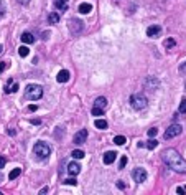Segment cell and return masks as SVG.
<instances>
[{
	"label": "cell",
	"mask_w": 186,
	"mask_h": 195,
	"mask_svg": "<svg viewBox=\"0 0 186 195\" xmlns=\"http://www.w3.org/2000/svg\"><path fill=\"white\" fill-rule=\"evenodd\" d=\"M161 159H163V162L171 170L180 172V174H186V160L175 149H165V151L161 152Z\"/></svg>",
	"instance_id": "6da1fadb"
},
{
	"label": "cell",
	"mask_w": 186,
	"mask_h": 195,
	"mask_svg": "<svg viewBox=\"0 0 186 195\" xmlns=\"http://www.w3.org/2000/svg\"><path fill=\"white\" fill-rule=\"evenodd\" d=\"M43 96V88L40 84H26L25 88V98L30 101H38Z\"/></svg>",
	"instance_id": "7a4b0ae2"
},
{
	"label": "cell",
	"mask_w": 186,
	"mask_h": 195,
	"mask_svg": "<svg viewBox=\"0 0 186 195\" xmlns=\"http://www.w3.org/2000/svg\"><path fill=\"white\" fill-rule=\"evenodd\" d=\"M147 98L143 94H140V93H137V94H132L130 96V106L133 109H137V111H142V109L147 108Z\"/></svg>",
	"instance_id": "3957f363"
},
{
	"label": "cell",
	"mask_w": 186,
	"mask_h": 195,
	"mask_svg": "<svg viewBox=\"0 0 186 195\" xmlns=\"http://www.w3.org/2000/svg\"><path fill=\"white\" fill-rule=\"evenodd\" d=\"M33 152L40 159H48V156L51 154V149H50V145L44 144V142H36L33 145Z\"/></svg>",
	"instance_id": "277c9868"
},
{
	"label": "cell",
	"mask_w": 186,
	"mask_h": 195,
	"mask_svg": "<svg viewBox=\"0 0 186 195\" xmlns=\"http://www.w3.org/2000/svg\"><path fill=\"white\" fill-rule=\"evenodd\" d=\"M68 25H69V30H71L72 35H79L81 31H82V28H84V22L79 20V18H71Z\"/></svg>",
	"instance_id": "5b68a950"
},
{
	"label": "cell",
	"mask_w": 186,
	"mask_h": 195,
	"mask_svg": "<svg viewBox=\"0 0 186 195\" xmlns=\"http://www.w3.org/2000/svg\"><path fill=\"white\" fill-rule=\"evenodd\" d=\"M181 131H183V127H181L180 124H171L167 131H165V139H173V137L180 136Z\"/></svg>",
	"instance_id": "8992f818"
},
{
	"label": "cell",
	"mask_w": 186,
	"mask_h": 195,
	"mask_svg": "<svg viewBox=\"0 0 186 195\" xmlns=\"http://www.w3.org/2000/svg\"><path fill=\"white\" fill-rule=\"evenodd\" d=\"M132 177H133V180H135V182L142 184V182H145V180H147V170H145V169H142V167H139V169H133Z\"/></svg>",
	"instance_id": "52a82bcc"
},
{
	"label": "cell",
	"mask_w": 186,
	"mask_h": 195,
	"mask_svg": "<svg viewBox=\"0 0 186 195\" xmlns=\"http://www.w3.org/2000/svg\"><path fill=\"white\" fill-rule=\"evenodd\" d=\"M86 139H87V131L86 129H81V131H78L74 134V139H72V142L74 144H78V145H81V144H84L86 142Z\"/></svg>",
	"instance_id": "ba28073f"
},
{
	"label": "cell",
	"mask_w": 186,
	"mask_h": 195,
	"mask_svg": "<svg viewBox=\"0 0 186 195\" xmlns=\"http://www.w3.org/2000/svg\"><path fill=\"white\" fill-rule=\"evenodd\" d=\"M145 86H147V89H150V91H155V89L160 86V79L155 78V76H148V78L145 79Z\"/></svg>",
	"instance_id": "9c48e42d"
},
{
	"label": "cell",
	"mask_w": 186,
	"mask_h": 195,
	"mask_svg": "<svg viewBox=\"0 0 186 195\" xmlns=\"http://www.w3.org/2000/svg\"><path fill=\"white\" fill-rule=\"evenodd\" d=\"M17 91H18V83L13 78H10L5 84V93L7 94H12V93H17Z\"/></svg>",
	"instance_id": "30bf717a"
},
{
	"label": "cell",
	"mask_w": 186,
	"mask_h": 195,
	"mask_svg": "<svg viewBox=\"0 0 186 195\" xmlns=\"http://www.w3.org/2000/svg\"><path fill=\"white\" fill-rule=\"evenodd\" d=\"M160 33H161L160 25H152L147 28V36H150V38H156V36H160Z\"/></svg>",
	"instance_id": "8fae6325"
},
{
	"label": "cell",
	"mask_w": 186,
	"mask_h": 195,
	"mask_svg": "<svg viewBox=\"0 0 186 195\" xmlns=\"http://www.w3.org/2000/svg\"><path fill=\"white\" fill-rule=\"evenodd\" d=\"M81 172V167H79V164H76V162H71V164H68V174L69 175H78V174Z\"/></svg>",
	"instance_id": "7c38bea8"
},
{
	"label": "cell",
	"mask_w": 186,
	"mask_h": 195,
	"mask_svg": "<svg viewBox=\"0 0 186 195\" xmlns=\"http://www.w3.org/2000/svg\"><path fill=\"white\" fill-rule=\"evenodd\" d=\"M68 79H69V71L68 70H61L58 73V76H56V81H58V83H66Z\"/></svg>",
	"instance_id": "4fadbf2b"
},
{
	"label": "cell",
	"mask_w": 186,
	"mask_h": 195,
	"mask_svg": "<svg viewBox=\"0 0 186 195\" xmlns=\"http://www.w3.org/2000/svg\"><path fill=\"white\" fill-rule=\"evenodd\" d=\"M115 157H117V154L114 152V151H109V152H106V154H104V164H112V162H114L115 160Z\"/></svg>",
	"instance_id": "5bb4252c"
},
{
	"label": "cell",
	"mask_w": 186,
	"mask_h": 195,
	"mask_svg": "<svg viewBox=\"0 0 186 195\" xmlns=\"http://www.w3.org/2000/svg\"><path fill=\"white\" fill-rule=\"evenodd\" d=\"M20 38H22V42L23 43H26V45H31L35 42V36L30 33V31H25V33H22V36H20Z\"/></svg>",
	"instance_id": "9a60e30c"
},
{
	"label": "cell",
	"mask_w": 186,
	"mask_h": 195,
	"mask_svg": "<svg viewBox=\"0 0 186 195\" xmlns=\"http://www.w3.org/2000/svg\"><path fill=\"white\" fill-rule=\"evenodd\" d=\"M91 10H92L91 3H79V7H78V12H79V13H84V15L89 13Z\"/></svg>",
	"instance_id": "2e32d148"
},
{
	"label": "cell",
	"mask_w": 186,
	"mask_h": 195,
	"mask_svg": "<svg viewBox=\"0 0 186 195\" xmlns=\"http://www.w3.org/2000/svg\"><path fill=\"white\" fill-rule=\"evenodd\" d=\"M94 106H96V108H100V109H104V108L107 106V99H106V98H104V96H99L97 99L94 101Z\"/></svg>",
	"instance_id": "e0dca14e"
},
{
	"label": "cell",
	"mask_w": 186,
	"mask_h": 195,
	"mask_svg": "<svg viewBox=\"0 0 186 195\" xmlns=\"http://www.w3.org/2000/svg\"><path fill=\"white\" fill-rule=\"evenodd\" d=\"M54 5L58 10H66L68 9V0H54Z\"/></svg>",
	"instance_id": "ac0fdd59"
},
{
	"label": "cell",
	"mask_w": 186,
	"mask_h": 195,
	"mask_svg": "<svg viewBox=\"0 0 186 195\" xmlns=\"http://www.w3.org/2000/svg\"><path fill=\"white\" fill-rule=\"evenodd\" d=\"M48 22H50V23H58V22H59V13H56V12H51V13L48 15Z\"/></svg>",
	"instance_id": "d6986e66"
},
{
	"label": "cell",
	"mask_w": 186,
	"mask_h": 195,
	"mask_svg": "<svg viewBox=\"0 0 186 195\" xmlns=\"http://www.w3.org/2000/svg\"><path fill=\"white\" fill-rule=\"evenodd\" d=\"M94 124H96L97 129H107V121L106 119H96Z\"/></svg>",
	"instance_id": "ffe728a7"
},
{
	"label": "cell",
	"mask_w": 186,
	"mask_h": 195,
	"mask_svg": "<svg viewBox=\"0 0 186 195\" xmlns=\"http://www.w3.org/2000/svg\"><path fill=\"white\" fill-rule=\"evenodd\" d=\"M20 172H22V170H20V167H15V169L9 174V178H10V180H15V178L20 175Z\"/></svg>",
	"instance_id": "44dd1931"
},
{
	"label": "cell",
	"mask_w": 186,
	"mask_h": 195,
	"mask_svg": "<svg viewBox=\"0 0 186 195\" xmlns=\"http://www.w3.org/2000/svg\"><path fill=\"white\" fill-rule=\"evenodd\" d=\"M125 142H127L125 136H115V137H114V144H117V145H124Z\"/></svg>",
	"instance_id": "7402d4cb"
},
{
	"label": "cell",
	"mask_w": 186,
	"mask_h": 195,
	"mask_svg": "<svg viewBox=\"0 0 186 195\" xmlns=\"http://www.w3.org/2000/svg\"><path fill=\"white\" fill-rule=\"evenodd\" d=\"M71 156L74 157V159H82L86 154H84L82 151H79V149H76V151H72V152H71Z\"/></svg>",
	"instance_id": "603a6c76"
},
{
	"label": "cell",
	"mask_w": 186,
	"mask_h": 195,
	"mask_svg": "<svg viewBox=\"0 0 186 195\" xmlns=\"http://www.w3.org/2000/svg\"><path fill=\"white\" fill-rule=\"evenodd\" d=\"M18 53L22 58H25V56H28V53H30V50H28V46H20L18 48Z\"/></svg>",
	"instance_id": "cb8c5ba5"
},
{
	"label": "cell",
	"mask_w": 186,
	"mask_h": 195,
	"mask_svg": "<svg viewBox=\"0 0 186 195\" xmlns=\"http://www.w3.org/2000/svg\"><path fill=\"white\" fill-rule=\"evenodd\" d=\"M165 48H168V50H170V48H173V46H175V45H176V42H175V40H173V38H167V40H165Z\"/></svg>",
	"instance_id": "d4e9b609"
},
{
	"label": "cell",
	"mask_w": 186,
	"mask_h": 195,
	"mask_svg": "<svg viewBox=\"0 0 186 195\" xmlns=\"http://www.w3.org/2000/svg\"><path fill=\"white\" fill-rule=\"evenodd\" d=\"M156 145H158V141H155V139H153V137H152V139L147 142V147H148V149H155Z\"/></svg>",
	"instance_id": "484cf974"
},
{
	"label": "cell",
	"mask_w": 186,
	"mask_h": 195,
	"mask_svg": "<svg viewBox=\"0 0 186 195\" xmlns=\"http://www.w3.org/2000/svg\"><path fill=\"white\" fill-rule=\"evenodd\" d=\"M104 114V109H100V108H92V116H102Z\"/></svg>",
	"instance_id": "4316f807"
},
{
	"label": "cell",
	"mask_w": 186,
	"mask_h": 195,
	"mask_svg": "<svg viewBox=\"0 0 186 195\" xmlns=\"http://www.w3.org/2000/svg\"><path fill=\"white\" fill-rule=\"evenodd\" d=\"M180 112L181 114H186V99H183L180 103Z\"/></svg>",
	"instance_id": "83f0119b"
},
{
	"label": "cell",
	"mask_w": 186,
	"mask_h": 195,
	"mask_svg": "<svg viewBox=\"0 0 186 195\" xmlns=\"http://www.w3.org/2000/svg\"><path fill=\"white\" fill-rule=\"evenodd\" d=\"M125 165H127V157L122 156V157H120V162H119V169H124Z\"/></svg>",
	"instance_id": "f1b7e54d"
},
{
	"label": "cell",
	"mask_w": 186,
	"mask_h": 195,
	"mask_svg": "<svg viewBox=\"0 0 186 195\" xmlns=\"http://www.w3.org/2000/svg\"><path fill=\"white\" fill-rule=\"evenodd\" d=\"M66 184H69V185H76V184H78V180H76L74 175H72V177H69V178H66Z\"/></svg>",
	"instance_id": "f546056e"
},
{
	"label": "cell",
	"mask_w": 186,
	"mask_h": 195,
	"mask_svg": "<svg viewBox=\"0 0 186 195\" xmlns=\"http://www.w3.org/2000/svg\"><path fill=\"white\" fill-rule=\"evenodd\" d=\"M156 134H158V129H156V127H152L150 131H148V136H150V137H155Z\"/></svg>",
	"instance_id": "4dcf8cb0"
},
{
	"label": "cell",
	"mask_w": 186,
	"mask_h": 195,
	"mask_svg": "<svg viewBox=\"0 0 186 195\" xmlns=\"http://www.w3.org/2000/svg\"><path fill=\"white\" fill-rule=\"evenodd\" d=\"M3 13H5V3H3L2 0H0V17H2Z\"/></svg>",
	"instance_id": "1f68e13d"
},
{
	"label": "cell",
	"mask_w": 186,
	"mask_h": 195,
	"mask_svg": "<svg viewBox=\"0 0 186 195\" xmlns=\"http://www.w3.org/2000/svg\"><path fill=\"white\" fill-rule=\"evenodd\" d=\"M36 109H38V106H36V104H30V106H28V111H30V112H35Z\"/></svg>",
	"instance_id": "d6a6232c"
},
{
	"label": "cell",
	"mask_w": 186,
	"mask_h": 195,
	"mask_svg": "<svg viewBox=\"0 0 186 195\" xmlns=\"http://www.w3.org/2000/svg\"><path fill=\"white\" fill-rule=\"evenodd\" d=\"M5 164H7V159L0 156V169H3V165H5Z\"/></svg>",
	"instance_id": "836d02e7"
},
{
	"label": "cell",
	"mask_w": 186,
	"mask_h": 195,
	"mask_svg": "<svg viewBox=\"0 0 186 195\" xmlns=\"http://www.w3.org/2000/svg\"><path fill=\"white\" fill-rule=\"evenodd\" d=\"M180 73H181V75H184V73H186V61L180 66Z\"/></svg>",
	"instance_id": "e575fe53"
},
{
	"label": "cell",
	"mask_w": 186,
	"mask_h": 195,
	"mask_svg": "<svg viewBox=\"0 0 186 195\" xmlns=\"http://www.w3.org/2000/svg\"><path fill=\"white\" fill-rule=\"evenodd\" d=\"M7 70V63L5 61H0V71H5Z\"/></svg>",
	"instance_id": "d590c367"
},
{
	"label": "cell",
	"mask_w": 186,
	"mask_h": 195,
	"mask_svg": "<svg viewBox=\"0 0 186 195\" xmlns=\"http://www.w3.org/2000/svg\"><path fill=\"white\" fill-rule=\"evenodd\" d=\"M117 187H119V189H125V184L122 180H119V182H117Z\"/></svg>",
	"instance_id": "8d00e7d4"
},
{
	"label": "cell",
	"mask_w": 186,
	"mask_h": 195,
	"mask_svg": "<svg viewBox=\"0 0 186 195\" xmlns=\"http://www.w3.org/2000/svg\"><path fill=\"white\" fill-rule=\"evenodd\" d=\"M48 38H50V31H44V33H43V40H48Z\"/></svg>",
	"instance_id": "74e56055"
},
{
	"label": "cell",
	"mask_w": 186,
	"mask_h": 195,
	"mask_svg": "<svg viewBox=\"0 0 186 195\" xmlns=\"http://www.w3.org/2000/svg\"><path fill=\"white\" fill-rule=\"evenodd\" d=\"M176 192H178V193H184V189H183V187H178Z\"/></svg>",
	"instance_id": "f35d334b"
},
{
	"label": "cell",
	"mask_w": 186,
	"mask_h": 195,
	"mask_svg": "<svg viewBox=\"0 0 186 195\" xmlns=\"http://www.w3.org/2000/svg\"><path fill=\"white\" fill-rule=\"evenodd\" d=\"M18 2H20V3H22V5H26V3H28V2H30V0H18Z\"/></svg>",
	"instance_id": "ab89813d"
},
{
	"label": "cell",
	"mask_w": 186,
	"mask_h": 195,
	"mask_svg": "<svg viewBox=\"0 0 186 195\" xmlns=\"http://www.w3.org/2000/svg\"><path fill=\"white\" fill-rule=\"evenodd\" d=\"M46 192H48V189L44 187V189H41V190H40V195H41V193H46Z\"/></svg>",
	"instance_id": "60d3db41"
},
{
	"label": "cell",
	"mask_w": 186,
	"mask_h": 195,
	"mask_svg": "<svg viewBox=\"0 0 186 195\" xmlns=\"http://www.w3.org/2000/svg\"><path fill=\"white\" fill-rule=\"evenodd\" d=\"M31 123H33V124H40L41 121H40V119H31Z\"/></svg>",
	"instance_id": "b9f144b4"
}]
</instances>
